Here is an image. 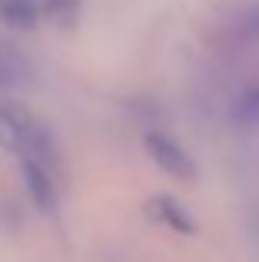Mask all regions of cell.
I'll return each mask as SVG.
<instances>
[{"instance_id": "6da1fadb", "label": "cell", "mask_w": 259, "mask_h": 262, "mask_svg": "<svg viewBox=\"0 0 259 262\" xmlns=\"http://www.w3.org/2000/svg\"><path fill=\"white\" fill-rule=\"evenodd\" d=\"M0 143L20 153V160H37L50 166L53 160V143L47 129L20 106H0Z\"/></svg>"}, {"instance_id": "7a4b0ae2", "label": "cell", "mask_w": 259, "mask_h": 262, "mask_svg": "<svg viewBox=\"0 0 259 262\" xmlns=\"http://www.w3.org/2000/svg\"><path fill=\"white\" fill-rule=\"evenodd\" d=\"M146 149H149V156L156 160V166L166 169L173 179H193V176H196L193 156H189L176 140H169V136H163V133H146Z\"/></svg>"}, {"instance_id": "3957f363", "label": "cell", "mask_w": 259, "mask_h": 262, "mask_svg": "<svg viewBox=\"0 0 259 262\" xmlns=\"http://www.w3.org/2000/svg\"><path fill=\"white\" fill-rule=\"evenodd\" d=\"M20 169H24V183H27V189H30L33 203L44 212H53L57 209V183H53L50 166H44V163H37V160H20Z\"/></svg>"}, {"instance_id": "277c9868", "label": "cell", "mask_w": 259, "mask_h": 262, "mask_svg": "<svg viewBox=\"0 0 259 262\" xmlns=\"http://www.w3.org/2000/svg\"><path fill=\"white\" fill-rule=\"evenodd\" d=\"M149 209H153V216H160L166 226H173V229H180V232H193L196 229L193 216H189V212L183 209V203L173 199V196H156L153 203H149Z\"/></svg>"}, {"instance_id": "5b68a950", "label": "cell", "mask_w": 259, "mask_h": 262, "mask_svg": "<svg viewBox=\"0 0 259 262\" xmlns=\"http://www.w3.org/2000/svg\"><path fill=\"white\" fill-rule=\"evenodd\" d=\"M40 0H0V20L13 27H30L40 17Z\"/></svg>"}, {"instance_id": "8992f818", "label": "cell", "mask_w": 259, "mask_h": 262, "mask_svg": "<svg viewBox=\"0 0 259 262\" xmlns=\"http://www.w3.org/2000/svg\"><path fill=\"white\" fill-rule=\"evenodd\" d=\"M44 7L50 17H57V20H70L73 13H77V7H80V0H44Z\"/></svg>"}, {"instance_id": "52a82bcc", "label": "cell", "mask_w": 259, "mask_h": 262, "mask_svg": "<svg viewBox=\"0 0 259 262\" xmlns=\"http://www.w3.org/2000/svg\"><path fill=\"white\" fill-rule=\"evenodd\" d=\"M249 27H253V30L259 33V7H256V10H253V13H249Z\"/></svg>"}]
</instances>
